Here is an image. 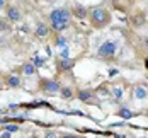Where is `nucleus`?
<instances>
[{"mask_svg":"<svg viewBox=\"0 0 148 138\" xmlns=\"http://www.w3.org/2000/svg\"><path fill=\"white\" fill-rule=\"evenodd\" d=\"M87 19L90 21V26H92V27L102 29L107 24H111L112 15H111V12H109L107 9H104V7H94V9L89 10V17H87Z\"/></svg>","mask_w":148,"mask_h":138,"instance_id":"1","label":"nucleus"},{"mask_svg":"<svg viewBox=\"0 0 148 138\" xmlns=\"http://www.w3.org/2000/svg\"><path fill=\"white\" fill-rule=\"evenodd\" d=\"M61 82L56 78H39V91L45 94H58Z\"/></svg>","mask_w":148,"mask_h":138,"instance_id":"2","label":"nucleus"},{"mask_svg":"<svg viewBox=\"0 0 148 138\" xmlns=\"http://www.w3.org/2000/svg\"><path fill=\"white\" fill-rule=\"evenodd\" d=\"M70 17H72V12L65 7H58V9H53L48 19H49V24L51 22H70Z\"/></svg>","mask_w":148,"mask_h":138,"instance_id":"3","label":"nucleus"},{"mask_svg":"<svg viewBox=\"0 0 148 138\" xmlns=\"http://www.w3.org/2000/svg\"><path fill=\"white\" fill-rule=\"evenodd\" d=\"M118 51V41H104L102 45L99 46V51H97V55H99V58H111V56H114V53Z\"/></svg>","mask_w":148,"mask_h":138,"instance_id":"4","label":"nucleus"},{"mask_svg":"<svg viewBox=\"0 0 148 138\" xmlns=\"http://www.w3.org/2000/svg\"><path fill=\"white\" fill-rule=\"evenodd\" d=\"M75 99H78L84 104H90V106L97 104V95L90 89H78V91L75 92Z\"/></svg>","mask_w":148,"mask_h":138,"instance_id":"5","label":"nucleus"},{"mask_svg":"<svg viewBox=\"0 0 148 138\" xmlns=\"http://www.w3.org/2000/svg\"><path fill=\"white\" fill-rule=\"evenodd\" d=\"M5 19L10 24H17V22L22 21V12L15 5H5Z\"/></svg>","mask_w":148,"mask_h":138,"instance_id":"6","label":"nucleus"},{"mask_svg":"<svg viewBox=\"0 0 148 138\" xmlns=\"http://www.w3.org/2000/svg\"><path fill=\"white\" fill-rule=\"evenodd\" d=\"M56 70H58V73H68V72H72L75 67V60L73 58H56Z\"/></svg>","mask_w":148,"mask_h":138,"instance_id":"7","label":"nucleus"},{"mask_svg":"<svg viewBox=\"0 0 148 138\" xmlns=\"http://www.w3.org/2000/svg\"><path fill=\"white\" fill-rule=\"evenodd\" d=\"M70 12H72V17H77V19H80V21H84V19L89 17V9L84 7V5H80V3L73 5Z\"/></svg>","mask_w":148,"mask_h":138,"instance_id":"8","label":"nucleus"},{"mask_svg":"<svg viewBox=\"0 0 148 138\" xmlns=\"http://www.w3.org/2000/svg\"><path fill=\"white\" fill-rule=\"evenodd\" d=\"M49 32H51V27H49L48 24H45V22H39V24L34 27V36H36V38H39V39L48 38V36H49Z\"/></svg>","mask_w":148,"mask_h":138,"instance_id":"9","label":"nucleus"},{"mask_svg":"<svg viewBox=\"0 0 148 138\" xmlns=\"http://www.w3.org/2000/svg\"><path fill=\"white\" fill-rule=\"evenodd\" d=\"M3 84H5V87H9V89H17V87H21V77L17 75V73L5 75Z\"/></svg>","mask_w":148,"mask_h":138,"instance_id":"10","label":"nucleus"},{"mask_svg":"<svg viewBox=\"0 0 148 138\" xmlns=\"http://www.w3.org/2000/svg\"><path fill=\"white\" fill-rule=\"evenodd\" d=\"M58 94L61 95V99H65V101H72V99H75V91L70 87V85H61V89H60Z\"/></svg>","mask_w":148,"mask_h":138,"instance_id":"11","label":"nucleus"},{"mask_svg":"<svg viewBox=\"0 0 148 138\" xmlns=\"http://www.w3.org/2000/svg\"><path fill=\"white\" fill-rule=\"evenodd\" d=\"M49 27H51V31H55L56 34H61L63 31H66L70 27V22H51Z\"/></svg>","mask_w":148,"mask_h":138,"instance_id":"12","label":"nucleus"},{"mask_svg":"<svg viewBox=\"0 0 148 138\" xmlns=\"http://www.w3.org/2000/svg\"><path fill=\"white\" fill-rule=\"evenodd\" d=\"M21 72L24 73V75H27V77H32V75H36V72H38V68L31 63V61H27V63H24L22 67H21Z\"/></svg>","mask_w":148,"mask_h":138,"instance_id":"13","label":"nucleus"},{"mask_svg":"<svg viewBox=\"0 0 148 138\" xmlns=\"http://www.w3.org/2000/svg\"><path fill=\"white\" fill-rule=\"evenodd\" d=\"M116 114H118L123 121H128V119L134 118V114H136V113H133V111H131V109H128V107H121Z\"/></svg>","mask_w":148,"mask_h":138,"instance_id":"14","label":"nucleus"},{"mask_svg":"<svg viewBox=\"0 0 148 138\" xmlns=\"http://www.w3.org/2000/svg\"><path fill=\"white\" fill-rule=\"evenodd\" d=\"M53 43H55V46H58V48H66L68 46V39L63 34H56L55 32V41Z\"/></svg>","mask_w":148,"mask_h":138,"instance_id":"15","label":"nucleus"},{"mask_svg":"<svg viewBox=\"0 0 148 138\" xmlns=\"http://www.w3.org/2000/svg\"><path fill=\"white\" fill-rule=\"evenodd\" d=\"M147 95H148V91L143 87V85H136V89H134V97H136L138 101L147 99Z\"/></svg>","mask_w":148,"mask_h":138,"instance_id":"16","label":"nucleus"},{"mask_svg":"<svg viewBox=\"0 0 148 138\" xmlns=\"http://www.w3.org/2000/svg\"><path fill=\"white\" fill-rule=\"evenodd\" d=\"M131 22H133V26H141V24L145 22V17L141 14H134L133 17H131Z\"/></svg>","mask_w":148,"mask_h":138,"instance_id":"17","label":"nucleus"},{"mask_svg":"<svg viewBox=\"0 0 148 138\" xmlns=\"http://www.w3.org/2000/svg\"><path fill=\"white\" fill-rule=\"evenodd\" d=\"M31 63H32L36 68H41V67L45 65V58H43V56H34V58L31 60Z\"/></svg>","mask_w":148,"mask_h":138,"instance_id":"18","label":"nucleus"},{"mask_svg":"<svg viewBox=\"0 0 148 138\" xmlns=\"http://www.w3.org/2000/svg\"><path fill=\"white\" fill-rule=\"evenodd\" d=\"M3 131H9V133H17L19 131V124H5L3 126Z\"/></svg>","mask_w":148,"mask_h":138,"instance_id":"19","label":"nucleus"},{"mask_svg":"<svg viewBox=\"0 0 148 138\" xmlns=\"http://www.w3.org/2000/svg\"><path fill=\"white\" fill-rule=\"evenodd\" d=\"M43 138H60V135L56 133V131H51V130H48Z\"/></svg>","mask_w":148,"mask_h":138,"instance_id":"20","label":"nucleus"},{"mask_svg":"<svg viewBox=\"0 0 148 138\" xmlns=\"http://www.w3.org/2000/svg\"><path fill=\"white\" fill-rule=\"evenodd\" d=\"M114 97H116V101H119V99L123 97V89H121V87H116V89H114Z\"/></svg>","mask_w":148,"mask_h":138,"instance_id":"21","label":"nucleus"},{"mask_svg":"<svg viewBox=\"0 0 148 138\" xmlns=\"http://www.w3.org/2000/svg\"><path fill=\"white\" fill-rule=\"evenodd\" d=\"M60 138H84V137H80V135H73V133H61Z\"/></svg>","mask_w":148,"mask_h":138,"instance_id":"22","label":"nucleus"},{"mask_svg":"<svg viewBox=\"0 0 148 138\" xmlns=\"http://www.w3.org/2000/svg\"><path fill=\"white\" fill-rule=\"evenodd\" d=\"M9 27H10V22L7 21V22H3V21H0V29L3 31H9Z\"/></svg>","mask_w":148,"mask_h":138,"instance_id":"23","label":"nucleus"},{"mask_svg":"<svg viewBox=\"0 0 148 138\" xmlns=\"http://www.w3.org/2000/svg\"><path fill=\"white\" fill-rule=\"evenodd\" d=\"M0 138H12V133H9V131H2V133H0Z\"/></svg>","mask_w":148,"mask_h":138,"instance_id":"24","label":"nucleus"},{"mask_svg":"<svg viewBox=\"0 0 148 138\" xmlns=\"http://www.w3.org/2000/svg\"><path fill=\"white\" fill-rule=\"evenodd\" d=\"M0 9H5V0H0Z\"/></svg>","mask_w":148,"mask_h":138,"instance_id":"25","label":"nucleus"},{"mask_svg":"<svg viewBox=\"0 0 148 138\" xmlns=\"http://www.w3.org/2000/svg\"><path fill=\"white\" fill-rule=\"evenodd\" d=\"M145 46H147V49H148V38H145Z\"/></svg>","mask_w":148,"mask_h":138,"instance_id":"26","label":"nucleus"},{"mask_svg":"<svg viewBox=\"0 0 148 138\" xmlns=\"http://www.w3.org/2000/svg\"><path fill=\"white\" fill-rule=\"evenodd\" d=\"M111 2H114V3H118V2H119V0H111Z\"/></svg>","mask_w":148,"mask_h":138,"instance_id":"27","label":"nucleus"},{"mask_svg":"<svg viewBox=\"0 0 148 138\" xmlns=\"http://www.w3.org/2000/svg\"><path fill=\"white\" fill-rule=\"evenodd\" d=\"M147 116H148V109H147Z\"/></svg>","mask_w":148,"mask_h":138,"instance_id":"28","label":"nucleus"}]
</instances>
